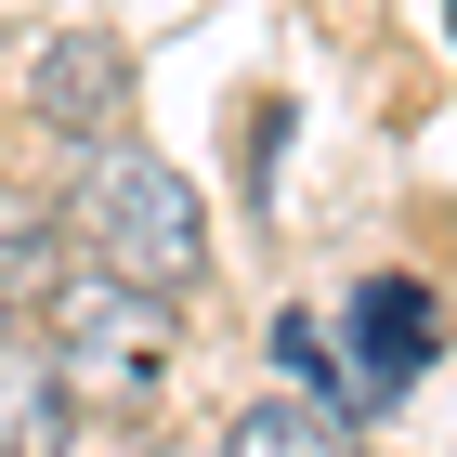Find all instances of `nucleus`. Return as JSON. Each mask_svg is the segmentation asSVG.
<instances>
[{
    "label": "nucleus",
    "instance_id": "f257e3e1",
    "mask_svg": "<svg viewBox=\"0 0 457 457\" xmlns=\"http://www.w3.org/2000/svg\"><path fill=\"white\" fill-rule=\"evenodd\" d=\"M66 222L92 248V275L105 287H144V301H170V287L210 275V222H196V183L157 157V144H92L66 183Z\"/></svg>",
    "mask_w": 457,
    "mask_h": 457
},
{
    "label": "nucleus",
    "instance_id": "f03ea898",
    "mask_svg": "<svg viewBox=\"0 0 457 457\" xmlns=\"http://www.w3.org/2000/svg\"><path fill=\"white\" fill-rule=\"evenodd\" d=\"M157 366H170V301L105 275H66L53 287V327H39V379L66 419H144L157 405Z\"/></svg>",
    "mask_w": 457,
    "mask_h": 457
},
{
    "label": "nucleus",
    "instance_id": "7ed1b4c3",
    "mask_svg": "<svg viewBox=\"0 0 457 457\" xmlns=\"http://www.w3.org/2000/svg\"><path fill=\"white\" fill-rule=\"evenodd\" d=\"M431 287L419 275H366L353 287V353H340V419H366V405H392V392L431 366Z\"/></svg>",
    "mask_w": 457,
    "mask_h": 457
},
{
    "label": "nucleus",
    "instance_id": "20e7f679",
    "mask_svg": "<svg viewBox=\"0 0 457 457\" xmlns=\"http://www.w3.org/2000/svg\"><path fill=\"white\" fill-rule=\"evenodd\" d=\"M118 92H131V53H118L105 27H66V39H39V118L92 157V144H118L105 118H118Z\"/></svg>",
    "mask_w": 457,
    "mask_h": 457
},
{
    "label": "nucleus",
    "instance_id": "39448f33",
    "mask_svg": "<svg viewBox=\"0 0 457 457\" xmlns=\"http://www.w3.org/2000/svg\"><path fill=\"white\" fill-rule=\"evenodd\" d=\"M222 457H366V431H353V419H327L314 392H262V405L222 431Z\"/></svg>",
    "mask_w": 457,
    "mask_h": 457
},
{
    "label": "nucleus",
    "instance_id": "423d86ee",
    "mask_svg": "<svg viewBox=\"0 0 457 457\" xmlns=\"http://www.w3.org/2000/svg\"><path fill=\"white\" fill-rule=\"evenodd\" d=\"M66 445V405L39 379V353H0V457H53Z\"/></svg>",
    "mask_w": 457,
    "mask_h": 457
},
{
    "label": "nucleus",
    "instance_id": "0eeeda50",
    "mask_svg": "<svg viewBox=\"0 0 457 457\" xmlns=\"http://www.w3.org/2000/svg\"><path fill=\"white\" fill-rule=\"evenodd\" d=\"M53 210L39 196H0V301H53Z\"/></svg>",
    "mask_w": 457,
    "mask_h": 457
},
{
    "label": "nucleus",
    "instance_id": "6e6552de",
    "mask_svg": "<svg viewBox=\"0 0 457 457\" xmlns=\"http://www.w3.org/2000/svg\"><path fill=\"white\" fill-rule=\"evenodd\" d=\"M275 366H287V379H314L327 419H340V340H327V314H275Z\"/></svg>",
    "mask_w": 457,
    "mask_h": 457
}]
</instances>
